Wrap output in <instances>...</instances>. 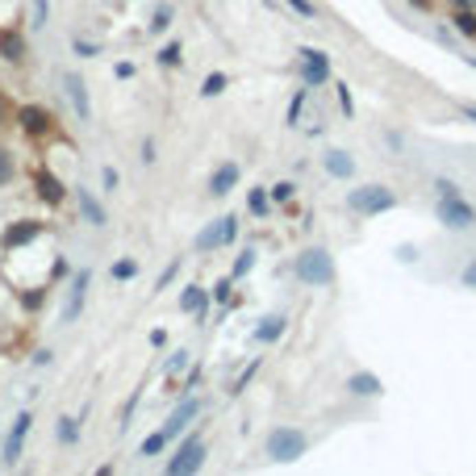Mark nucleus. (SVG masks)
<instances>
[{
	"label": "nucleus",
	"mask_w": 476,
	"mask_h": 476,
	"mask_svg": "<svg viewBox=\"0 0 476 476\" xmlns=\"http://www.w3.org/2000/svg\"><path fill=\"white\" fill-rule=\"evenodd\" d=\"M347 205L355 209L359 218H376V214H389L397 205V196L385 188V184H363V188H351L347 192Z\"/></svg>",
	"instance_id": "1"
},
{
	"label": "nucleus",
	"mask_w": 476,
	"mask_h": 476,
	"mask_svg": "<svg viewBox=\"0 0 476 476\" xmlns=\"http://www.w3.org/2000/svg\"><path fill=\"white\" fill-rule=\"evenodd\" d=\"M435 214L447 230H476V209L464 201V192H439Z\"/></svg>",
	"instance_id": "2"
},
{
	"label": "nucleus",
	"mask_w": 476,
	"mask_h": 476,
	"mask_svg": "<svg viewBox=\"0 0 476 476\" xmlns=\"http://www.w3.org/2000/svg\"><path fill=\"white\" fill-rule=\"evenodd\" d=\"M297 276L305 280V284H330L335 280V259H330V251L326 247H309L305 255H297Z\"/></svg>",
	"instance_id": "3"
},
{
	"label": "nucleus",
	"mask_w": 476,
	"mask_h": 476,
	"mask_svg": "<svg viewBox=\"0 0 476 476\" xmlns=\"http://www.w3.org/2000/svg\"><path fill=\"white\" fill-rule=\"evenodd\" d=\"M305 447H309V439H305V431H297V427H276V431L268 435V455H272L276 464L301 460Z\"/></svg>",
	"instance_id": "4"
},
{
	"label": "nucleus",
	"mask_w": 476,
	"mask_h": 476,
	"mask_svg": "<svg viewBox=\"0 0 476 476\" xmlns=\"http://www.w3.org/2000/svg\"><path fill=\"white\" fill-rule=\"evenodd\" d=\"M297 71H301L305 88H322L330 80V55L317 50V46H301L297 50Z\"/></svg>",
	"instance_id": "5"
},
{
	"label": "nucleus",
	"mask_w": 476,
	"mask_h": 476,
	"mask_svg": "<svg viewBox=\"0 0 476 476\" xmlns=\"http://www.w3.org/2000/svg\"><path fill=\"white\" fill-rule=\"evenodd\" d=\"M234 238H238V218L226 214V218H218V222H209V226L196 234L192 247H196V251H218V247H226V242H234Z\"/></svg>",
	"instance_id": "6"
},
{
	"label": "nucleus",
	"mask_w": 476,
	"mask_h": 476,
	"mask_svg": "<svg viewBox=\"0 0 476 476\" xmlns=\"http://www.w3.org/2000/svg\"><path fill=\"white\" fill-rule=\"evenodd\" d=\"M30 427H34V413H30V409H21V413L13 418V431H9V439H5V468H17L21 447H25V439H30Z\"/></svg>",
	"instance_id": "7"
},
{
	"label": "nucleus",
	"mask_w": 476,
	"mask_h": 476,
	"mask_svg": "<svg viewBox=\"0 0 476 476\" xmlns=\"http://www.w3.org/2000/svg\"><path fill=\"white\" fill-rule=\"evenodd\" d=\"M201 460H205V447H201V435H188V439L180 443V451H176V460H168V472H172V476H184V472H196V468H201Z\"/></svg>",
	"instance_id": "8"
},
{
	"label": "nucleus",
	"mask_w": 476,
	"mask_h": 476,
	"mask_svg": "<svg viewBox=\"0 0 476 476\" xmlns=\"http://www.w3.org/2000/svg\"><path fill=\"white\" fill-rule=\"evenodd\" d=\"M88 284H92V276H88V272H76V276H71V284H67V301H63V309H59V317H63V322H76V317L84 313Z\"/></svg>",
	"instance_id": "9"
},
{
	"label": "nucleus",
	"mask_w": 476,
	"mask_h": 476,
	"mask_svg": "<svg viewBox=\"0 0 476 476\" xmlns=\"http://www.w3.org/2000/svg\"><path fill=\"white\" fill-rule=\"evenodd\" d=\"M17 122H21V130L30 138H50V134H55V117H50L42 104H25V109L17 113Z\"/></svg>",
	"instance_id": "10"
},
{
	"label": "nucleus",
	"mask_w": 476,
	"mask_h": 476,
	"mask_svg": "<svg viewBox=\"0 0 476 476\" xmlns=\"http://www.w3.org/2000/svg\"><path fill=\"white\" fill-rule=\"evenodd\" d=\"M196 413H201V401H196V397H188V401H180V405L172 409V418L163 422V431H168V439H180V435L188 431V422H192Z\"/></svg>",
	"instance_id": "11"
},
{
	"label": "nucleus",
	"mask_w": 476,
	"mask_h": 476,
	"mask_svg": "<svg viewBox=\"0 0 476 476\" xmlns=\"http://www.w3.org/2000/svg\"><path fill=\"white\" fill-rule=\"evenodd\" d=\"M63 84H67V96H71L76 117H80V122H88V117H92V104H88V88H84V80H80L76 71H67V76H63Z\"/></svg>",
	"instance_id": "12"
},
{
	"label": "nucleus",
	"mask_w": 476,
	"mask_h": 476,
	"mask_svg": "<svg viewBox=\"0 0 476 476\" xmlns=\"http://www.w3.org/2000/svg\"><path fill=\"white\" fill-rule=\"evenodd\" d=\"M180 309L192 313L196 322H205V313H209V293H205L201 284H184V293H180Z\"/></svg>",
	"instance_id": "13"
},
{
	"label": "nucleus",
	"mask_w": 476,
	"mask_h": 476,
	"mask_svg": "<svg viewBox=\"0 0 476 476\" xmlns=\"http://www.w3.org/2000/svg\"><path fill=\"white\" fill-rule=\"evenodd\" d=\"M284 330H288V317H284V313H268V317H263V322L255 326V343H259V347H268V343H276Z\"/></svg>",
	"instance_id": "14"
},
{
	"label": "nucleus",
	"mask_w": 476,
	"mask_h": 476,
	"mask_svg": "<svg viewBox=\"0 0 476 476\" xmlns=\"http://www.w3.org/2000/svg\"><path fill=\"white\" fill-rule=\"evenodd\" d=\"M238 176H242L238 163H222V168L214 172V180H209V192H214V196H226V192L238 184Z\"/></svg>",
	"instance_id": "15"
},
{
	"label": "nucleus",
	"mask_w": 476,
	"mask_h": 476,
	"mask_svg": "<svg viewBox=\"0 0 476 476\" xmlns=\"http://www.w3.org/2000/svg\"><path fill=\"white\" fill-rule=\"evenodd\" d=\"M80 209H84V218H88V226H109V214H104V205L88 192V188H80Z\"/></svg>",
	"instance_id": "16"
},
{
	"label": "nucleus",
	"mask_w": 476,
	"mask_h": 476,
	"mask_svg": "<svg viewBox=\"0 0 476 476\" xmlns=\"http://www.w3.org/2000/svg\"><path fill=\"white\" fill-rule=\"evenodd\" d=\"M326 172L339 176V180H351V176H355V159H351L347 150H330V155H326Z\"/></svg>",
	"instance_id": "17"
},
{
	"label": "nucleus",
	"mask_w": 476,
	"mask_h": 476,
	"mask_svg": "<svg viewBox=\"0 0 476 476\" xmlns=\"http://www.w3.org/2000/svg\"><path fill=\"white\" fill-rule=\"evenodd\" d=\"M38 196L46 201V205H63V196H67V188L59 184V176H38Z\"/></svg>",
	"instance_id": "18"
},
{
	"label": "nucleus",
	"mask_w": 476,
	"mask_h": 476,
	"mask_svg": "<svg viewBox=\"0 0 476 476\" xmlns=\"http://www.w3.org/2000/svg\"><path fill=\"white\" fill-rule=\"evenodd\" d=\"M347 389H351L355 397H381V381H376L372 372H355V376L347 381Z\"/></svg>",
	"instance_id": "19"
},
{
	"label": "nucleus",
	"mask_w": 476,
	"mask_h": 476,
	"mask_svg": "<svg viewBox=\"0 0 476 476\" xmlns=\"http://www.w3.org/2000/svg\"><path fill=\"white\" fill-rule=\"evenodd\" d=\"M0 55H5L9 63H21V59H25V42H21L13 30H5V34H0Z\"/></svg>",
	"instance_id": "20"
},
{
	"label": "nucleus",
	"mask_w": 476,
	"mask_h": 476,
	"mask_svg": "<svg viewBox=\"0 0 476 476\" xmlns=\"http://www.w3.org/2000/svg\"><path fill=\"white\" fill-rule=\"evenodd\" d=\"M247 205H251L255 218H263V214L272 209V192H268V188H251V192H247Z\"/></svg>",
	"instance_id": "21"
},
{
	"label": "nucleus",
	"mask_w": 476,
	"mask_h": 476,
	"mask_svg": "<svg viewBox=\"0 0 476 476\" xmlns=\"http://www.w3.org/2000/svg\"><path fill=\"white\" fill-rule=\"evenodd\" d=\"M172 439H168V431H155V435H146L142 439V447H138V455H163V447H168Z\"/></svg>",
	"instance_id": "22"
},
{
	"label": "nucleus",
	"mask_w": 476,
	"mask_h": 476,
	"mask_svg": "<svg viewBox=\"0 0 476 476\" xmlns=\"http://www.w3.org/2000/svg\"><path fill=\"white\" fill-rule=\"evenodd\" d=\"M305 100H309V88H297V92H293V104H288V113H284V122H288V126H301Z\"/></svg>",
	"instance_id": "23"
},
{
	"label": "nucleus",
	"mask_w": 476,
	"mask_h": 476,
	"mask_svg": "<svg viewBox=\"0 0 476 476\" xmlns=\"http://www.w3.org/2000/svg\"><path fill=\"white\" fill-rule=\"evenodd\" d=\"M38 230H42L38 222H25V226H13V230L5 234V247H17V242H30V238H34Z\"/></svg>",
	"instance_id": "24"
},
{
	"label": "nucleus",
	"mask_w": 476,
	"mask_h": 476,
	"mask_svg": "<svg viewBox=\"0 0 476 476\" xmlns=\"http://www.w3.org/2000/svg\"><path fill=\"white\" fill-rule=\"evenodd\" d=\"M451 25H455L464 38H476V13H468V9H455V13H451Z\"/></svg>",
	"instance_id": "25"
},
{
	"label": "nucleus",
	"mask_w": 476,
	"mask_h": 476,
	"mask_svg": "<svg viewBox=\"0 0 476 476\" xmlns=\"http://www.w3.org/2000/svg\"><path fill=\"white\" fill-rule=\"evenodd\" d=\"M155 59H159V63H163V67H180V63H184V46H180V42H168V46H163V50H159V55H155Z\"/></svg>",
	"instance_id": "26"
},
{
	"label": "nucleus",
	"mask_w": 476,
	"mask_h": 476,
	"mask_svg": "<svg viewBox=\"0 0 476 476\" xmlns=\"http://www.w3.org/2000/svg\"><path fill=\"white\" fill-rule=\"evenodd\" d=\"M109 276H113L117 284H122V280H134V276H138V259H117L113 268H109Z\"/></svg>",
	"instance_id": "27"
},
{
	"label": "nucleus",
	"mask_w": 476,
	"mask_h": 476,
	"mask_svg": "<svg viewBox=\"0 0 476 476\" xmlns=\"http://www.w3.org/2000/svg\"><path fill=\"white\" fill-rule=\"evenodd\" d=\"M80 439V418H59V443L71 447Z\"/></svg>",
	"instance_id": "28"
},
{
	"label": "nucleus",
	"mask_w": 476,
	"mask_h": 476,
	"mask_svg": "<svg viewBox=\"0 0 476 476\" xmlns=\"http://www.w3.org/2000/svg\"><path fill=\"white\" fill-rule=\"evenodd\" d=\"M168 25H172V5H159L150 13V34H168Z\"/></svg>",
	"instance_id": "29"
},
{
	"label": "nucleus",
	"mask_w": 476,
	"mask_h": 476,
	"mask_svg": "<svg viewBox=\"0 0 476 476\" xmlns=\"http://www.w3.org/2000/svg\"><path fill=\"white\" fill-rule=\"evenodd\" d=\"M226 84H230V80H226L222 71L205 76V84H201V96H222V92H226Z\"/></svg>",
	"instance_id": "30"
},
{
	"label": "nucleus",
	"mask_w": 476,
	"mask_h": 476,
	"mask_svg": "<svg viewBox=\"0 0 476 476\" xmlns=\"http://www.w3.org/2000/svg\"><path fill=\"white\" fill-rule=\"evenodd\" d=\"M251 268H255V247L238 251V259H234V272H230V276H234V280H242V276H247Z\"/></svg>",
	"instance_id": "31"
},
{
	"label": "nucleus",
	"mask_w": 476,
	"mask_h": 476,
	"mask_svg": "<svg viewBox=\"0 0 476 476\" xmlns=\"http://www.w3.org/2000/svg\"><path fill=\"white\" fill-rule=\"evenodd\" d=\"M284 5H288L293 13H301L305 21H317V5H313V0H284Z\"/></svg>",
	"instance_id": "32"
},
{
	"label": "nucleus",
	"mask_w": 476,
	"mask_h": 476,
	"mask_svg": "<svg viewBox=\"0 0 476 476\" xmlns=\"http://www.w3.org/2000/svg\"><path fill=\"white\" fill-rule=\"evenodd\" d=\"M71 50H76L80 59H92V55H100V46H96V42H84V38H71Z\"/></svg>",
	"instance_id": "33"
},
{
	"label": "nucleus",
	"mask_w": 476,
	"mask_h": 476,
	"mask_svg": "<svg viewBox=\"0 0 476 476\" xmlns=\"http://www.w3.org/2000/svg\"><path fill=\"white\" fill-rule=\"evenodd\" d=\"M268 192H272V201H293V192H297V184H293V180H280V184H272Z\"/></svg>",
	"instance_id": "34"
},
{
	"label": "nucleus",
	"mask_w": 476,
	"mask_h": 476,
	"mask_svg": "<svg viewBox=\"0 0 476 476\" xmlns=\"http://www.w3.org/2000/svg\"><path fill=\"white\" fill-rule=\"evenodd\" d=\"M184 363H188V351H172V359H168V376H180V372H184Z\"/></svg>",
	"instance_id": "35"
},
{
	"label": "nucleus",
	"mask_w": 476,
	"mask_h": 476,
	"mask_svg": "<svg viewBox=\"0 0 476 476\" xmlns=\"http://www.w3.org/2000/svg\"><path fill=\"white\" fill-rule=\"evenodd\" d=\"M100 184H104V192H117V184H122V180H117V168H104V172H100Z\"/></svg>",
	"instance_id": "36"
},
{
	"label": "nucleus",
	"mask_w": 476,
	"mask_h": 476,
	"mask_svg": "<svg viewBox=\"0 0 476 476\" xmlns=\"http://www.w3.org/2000/svg\"><path fill=\"white\" fill-rule=\"evenodd\" d=\"M335 88H339V109L351 117V109H355V104H351V92H347V84H335Z\"/></svg>",
	"instance_id": "37"
},
{
	"label": "nucleus",
	"mask_w": 476,
	"mask_h": 476,
	"mask_svg": "<svg viewBox=\"0 0 476 476\" xmlns=\"http://www.w3.org/2000/svg\"><path fill=\"white\" fill-rule=\"evenodd\" d=\"M230 284H234V276H230V280H218V284H214V301H226V297H230Z\"/></svg>",
	"instance_id": "38"
},
{
	"label": "nucleus",
	"mask_w": 476,
	"mask_h": 476,
	"mask_svg": "<svg viewBox=\"0 0 476 476\" xmlns=\"http://www.w3.org/2000/svg\"><path fill=\"white\" fill-rule=\"evenodd\" d=\"M13 180V168H9V155L0 150V184H9Z\"/></svg>",
	"instance_id": "39"
},
{
	"label": "nucleus",
	"mask_w": 476,
	"mask_h": 476,
	"mask_svg": "<svg viewBox=\"0 0 476 476\" xmlns=\"http://www.w3.org/2000/svg\"><path fill=\"white\" fill-rule=\"evenodd\" d=\"M460 280H464V288H476V259L464 268V276H460Z\"/></svg>",
	"instance_id": "40"
},
{
	"label": "nucleus",
	"mask_w": 476,
	"mask_h": 476,
	"mask_svg": "<svg viewBox=\"0 0 476 476\" xmlns=\"http://www.w3.org/2000/svg\"><path fill=\"white\" fill-rule=\"evenodd\" d=\"M176 272H180V263H168V268H163V276H159V288H163V284H172V280H176Z\"/></svg>",
	"instance_id": "41"
},
{
	"label": "nucleus",
	"mask_w": 476,
	"mask_h": 476,
	"mask_svg": "<svg viewBox=\"0 0 476 476\" xmlns=\"http://www.w3.org/2000/svg\"><path fill=\"white\" fill-rule=\"evenodd\" d=\"M34 25H46V0H34Z\"/></svg>",
	"instance_id": "42"
},
{
	"label": "nucleus",
	"mask_w": 476,
	"mask_h": 476,
	"mask_svg": "<svg viewBox=\"0 0 476 476\" xmlns=\"http://www.w3.org/2000/svg\"><path fill=\"white\" fill-rule=\"evenodd\" d=\"M142 163H155V142H150V138L142 142Z\"/></svg>",
	"instance_id": "43"
},
{
	"label": "nucleus",
	"mask_w": 476,
	"mask_h": 476,
	"mask_svg": "<svg viewBox=\"0 0 476 476\" xmlns=\"http://www.w3.org/2000/svg\"><path fill=\"white\" fill-rule=\"evenodd\" d=\"M460 109H464V113H468V117L476 122V100H464V104H460Z\"/></svg>",
	"instance_id": "44"
},
{
	"label": "nucleus",
	"mask_w": 476,
	"mask_h": 476,
	"mask_svg": "<svg viewBox=\"0 0 476 476\" xmlns=\"http://www.w3.org/2000/svg\"><path fill=\"white\" fill-rule=\"evenodd\" d=\"M409 5H418V9H431V0H409Z\"/></svg>",
	"instance_id": "45"
},
{
	"label": "nucleus",
	"mask_w": 476,
	"mask_h": 476,
	"mask_svg": "<svg viewBox=\"0 0 476 476\" xmlns=\"http://www.w3.org/2000/svg\"><path fill=\"white\" fill-rule=\"evenodd\" d=\"M0 122H5V104H0Z\"/></svg>",
	"instance_id": "46"
},
{
	"label": "nucleus",
	"mask_w": 476,
	"mask_h": 476,
	"mask_svg": "<svg viewBox=\"0 0 476 476\" xmlns=\"http://www.w3.org/2000/svg\"><path fill=\"white\" fill-rule=\"evenodd\" d=\"M263 5H276V0H263Z\"/></svg>",
	"instance_id": "47"
}]
</instances>
